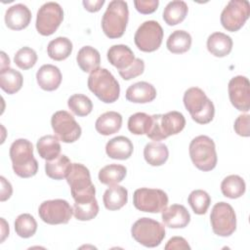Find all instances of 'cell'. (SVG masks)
<instances>
[{
  "label": "cell",
  "mask_w": 250,
  "mask_h": 250,
  "mask_svg": "<svg viewBox=\"0 0 250 250\" xmlns=\"http://www.w3.org/2000/svg\"><path fill=\"white\" fill-rule=\"evenodd\" d=\"M127 169L120 164H109L102 168L99 172V180L106 186H114L122 182L126 177Z\"/></svg>",
  "instance_id": "obj_35"
},
{
  "label": "cell",
  "mask_w": 250,
  "mask_h": 250,
  "mask_svg": "<svg viewBox=\"0 0 250 250\" xmlns=\"http://www.w3.org/2000/svg\"><path fill=\"white\" fill-rule=\"evenodd\" d=\"M133 204L142 212L159 213L167 207L168 195L159 188H141L133 194Z\"/></svg>",
  "instance_id": "obj_9"
},
{
  "label": "cell",
  "mask_w": 250,
  "mask_h": 250,
  "mask_svg": "<svg viewBox=\"0 0 250 250\" xmlns=\"http://www.w3.org/2000/svg\"><path fill=\"white\" fill-rule=\"evenodd\" d=\"M250 115L249 114H241L239 115L233 124V129L235 133L241 137H249L250 136Z\"/></svg>",
  "instance_id": "obj_43"
},
{
  "label": "cell",
  "mask_w": 250,
  "mask_h": 250,
  "mask_svg": "<svg viewBox=\"0 0 250 250\" xmlns=\"http://www.w3.org/2000/svg\"><path fill=\"white\" fill-rule=\"evenodd\" d=\"M188 12V5L185 1L174 0L169 2L163 11V20L168 25L181 23Z\"/></svg>",
  "instance_id": "obj_29"
},
{
  "label": "cell",
  "mask_w": 250,
  "mask_h": 250,
  "mask_svg": "<svg viewBox=\"0 0 250 250\" xmlns=\"http://www.w3.org/2000/svg\"><path fill=\"white\" fill-rule=\"evenodd\" d=\"M122 126V116L116 111H106L100 115L95 123L98 133L104 136H109L117 133Z\"/></svg>",
  "instance_id": "obj_23"
},
{
  "label": "cell",
  "mask_w": 250,
  "mask_h": 250,
  "mask_svg": "<svg viewBox=\"0 0 250 250\" xmlns=\"http://www.w3.org/2000/svg\"><path fill=\"white\" fill-rule=\"evenodd\" d=\"M62 72L53 64H43L36 72L39 87L45 91H55L62 83Z\"/></svg>",
  "instance_id": "obj_18"
},
{
  "label": "cell",
  "mask_w": 250,
  "mask_h": 250,
  "mask_svg": "<svg viewBox=\"0 0 250 250\" xmlns=\"http://www.w3.org/2000/svg\"><path fill=\"white\" fill-rule=\"evenodd\" d=\"M232 39L223 32H214L207 39V49L215 57L228 56L232 49Z\"/></svg>",
  "instance_id": "obj_24"
},
{
  "label": "cell",
  "mask_w": 250,
  "mask_h": 250,
  "mask_svg": "<svg viewBox=\"0 0 250 250\" xmlns=\"http://www.w3.org/2000/svg\"><path fill=\"white\" fill-rule=\"evenodd\" d=\"M134 5L136 10L144 15L151 14L156 11L159 1L158 0H135Z\"/></svg>",
  "instance_id": "obj_44"
},
{
  "label": "cell",
  "mask_w": 250,
  "mask_h": 250,
  "mask_svg": "<svg viewBox=\"0 0 250 250\" xmlns=\"http://www.w3.org/2000/svg\"><path fill=\"white\" fill-rule=\"evenodd\" d=\"M163 39V29L156 21H146L137 29L134 41L139 50L146 53L156 51Z\"/></svg>",
  "instance_id": "obj_11"
},
{
  "label": "cell",
  "mask_w": 250,
  "mask_h": 250,
  "mask_svg": "<svg viewBox=\"0 0 250 250\" xmlns=\"http://www.w3.org/2000/svg\"><path fill=\"white\" fill-rule=\"evenodd\" d=\"M108 62L118 69V71L125 70L132 65L135 61L133 51L127 45L118 44L111 46L107 51Z\"/></svg>",
  "instance_id": "obj_19"
},
{
  "label": "cell",
  "mask_w": 250,
  "mask_h": 250,
  "mask_svg": "<svg viewBox=\"0 0 250 250\" xmlns=\"http://www.w3.org/2000/svg\"><path fill=\"white\" fill-rule=\"evenodd\" d=\"M128 20L127 2L123 0L110 1L102 18V29L108 38H119L126 30Z\"/></svg>",
  "instance_id": "obj_4"
},
{
  "label": "cell",
  "mask_w": 250,
  "mask_h": 250,
  "mask_svg": "<svg viewBox=\"0 0 250 250\" xmlns=\"http://www.w3.org/2000/svg\"><path fill=\"white\" fill-rule=\"evenodd\" d=\"M189 156L197 169L204 172L213 170L218 161L214 141L205 135L195 137L189 144Z\"/></svg>",
  "instance_id": "obj_6"
},
{
  "label": "cell",
  "mask_w": 250,
  "mask_h": 250,
  "mask_svg": "<svg viewBox=\"0 0 250 250\" xmlns=\"http://www.w3.org/2000/svg\"><path fill=\"white\" fill-rule=\"evenodd\" d=\"M131 234L133 238L145 247H156L165 237V228L159 222L150 218H140L132 228Z\"/></svg>",
  "instance_id": "obj_7"
},
{
  "label": "cell",
  "mask_w": 250,
  "mask_h": 250,
  "mask_svg": "<svg viewBox=\"0 0 250 250\" xmlns=\"http://www.w3.org/2000/svg\"><path fill=\"white\" fill-rule=\"evenodd\" d=\"M31 21V12L23 4H15L5 13V23L12 30H21L28 26Z\"/></svg>",
  "instance_id": "obj_16"
},
{
  "label": "cell",
  "mask_w": 250,
  "mask_h": 250,
  "mask_svg": "<svg viewBox=\"0 0 250 250\" xmlns=\"http://www.w3.org/2000/svg\"><path fill=\"white\" fill-rule=\"evenodd\" d=\"M126 100L135 104H146L156 98V89L148 82L141 81L129 86L126 90Z\"/></svg>",
  "instance_id": "obj_20"
},
{
  "label": "cell",
  "mask_w": 250,
  "mask_h": 250,
  "mask_svg": "<svg viewBox=\"0 0 250 250\" xmlns=\"http://www.w3.org/2000/svg\"><path fill=\"white\" fill-rule=\"evenodd\" d=\"M69 109L77 116H86L91 113L93 109L92 101L85 95L74 94L69 97L67 101Z\"/></svg>",
  "instance_id": "obj_39"
},
{
  "label": "cell",
  "mask_w": 250,
  "mask_h": 250,
  "mask_svg": "<svg viewBox=\"0 0 250 250\" xmlns=\"http://www.w3.org/2000/svg\"><path fill=\"white\" fill-rule=\"evenodd\" d=\"M16 233L22 238H29L37 230V222L34 217L28 213L21 214L15 221Z\"/></svg>",
  "instance_id": "obj_36"
},
{
  "label": "cell",
  "mask_w": 250,
  "mask_h": 250,
  "mask_svg": "<svg viewBox=\"0 0 250 250\" xmlns=\"http://www.w3.org/2000/svg\"><path fill=\"white\" fill-rule=\"evenodd\" d=\"M165 249H190V246L184 237L174 236L168 240L167 244L165 245Z\"/></svg>",
  "instance_id": "obj_45"
},
{
  "label": "cell",
  "mask_w": 250,
  "mask_h": 250,
  "mask_svg": "<svg viewBox=\"0 0 250 250\" xmlns=\"http://www.w3.org/2000/svg\"><path fill=\"white\" fill-rule=\"evenodd\" d=\"M23 83L22 75L20 71L8 67L0 70V87L9 95L19 92Z\"/></svg>",
  "instance_id": "obj_30"
},
{
  "label": "cell",
  "mask_w": 250,
  "mask_h": 250,
  "mask_svg": "<svg viewBox=\"0 0 250 250\" xmlns=\"http://www.w3.org/2000/svg\"><path fill=\"white\" fill-rule=\"evenodd\" d=\"M0 181H1L0 200L3 202L11 197V195L13 193V188H12V185L10 184V182L7 181L3 176L0 177Z\"/></svg>",
  "instance_id": "obj_46"
},
{
  "label": "cell",
  "mask_w": 250,
  "mask_h": 250,
  "mask_svg": "<svg viewBox=\"0 0 250 250\" xmlns=\"http://www.w3.org/2000/svg\"><path fill=\"white\" fill-rule=\"evenodd\" d=\"M104 205L107 210L115 211L121 209L128 201V190L118 185L110 186L104 193Z\"/></svg>",
  "instance_id": "obj_25"
},
{
  "label": "cell",
  "mask_w": 250,
  "mask_h": 250,
  "mask_svg": "<svg viewBox=\"0 0 250 250\" xmlns=\"http://www.w3.org/2000/svg\"><path fill=\"white\" fill-rule=\"evenodd\" d=\"M8 67H10V59L5 54V52H1V69L0 70Z\"/></svg>",
  "instance_id": "obj_49"
},
{
  "label": "cell",
  "mask_w": 250,
  "mask_h": 250,
  "mask_svg": "<svg viewBox=\"0 0 250 250\" xmlns=\"http://www.w3.org/2000/svg\"><path fill=\"white\" fill-rule=\"evenodd\" d=\"M39 155L45 160H53L61 153V144L59 138L53 135L41 137L36 144Z\"/></svg>",
  "instance_id": "obj_31"
},
{
  "label": "cell",
  "mask_w": 250,
  "mask_h": 250,
  "mask_svg": "<svg viewBox=\"0 0 250 250\" xmlns=\"http://www.w3.org/2000/svg\"><path fill=\"white\" fill-rule=\"evenodd\" d=\"M145 70V62L143 60L137 58L135 59L134 62L132 63V65L130 67H128L125 70H121L118 71L120 76L124 79V80H131L141 74H143Z\"/></svg>",
  "instance_id": "obj_42"
},
{
  "label": "cell",
  "mask_w": 250,
  "mask_h": 250,
  "mask_svg": "<svg viewBox=\"0 0 250 250\" xmlns=\"http://www.w3.org/2000/svg\"><path fill=\"white\" fill-rule=\"evenodd\" d=\"M65 179L74 202L82 203L96 198V188L92 183L90 171L83 164L72 163Z\"/></svg>",
  "instance_id": "obj_5"
},
{
  "label": "cell",
  "mask_w": 250,
  "mask_h": 250,
  "mask_svg": "<svg viewBox=\"0 0 250 250\" xmlns=\"http://www.w3.org/2000/svg\"><path fill=\"white\" fill-rule=\"evenodd\" d=\"M38 214L40 219L46 224H67L73 214V209L64 199H52L40 204Z\"/></svg>",
  "instance_id": "obj_14"
},
{
  "label": "cell",
  "mask_w": 250,
  "mask_h": 250,
  "mask_svg": "<svg viewBox=\"0 0 250 250\" xmlns=\"http://www.w3.org/2000/svg\"><path fill=\"white\" fill-rule=\"evenodd\" d=\"M245 182L238 175H229L226 177L221 184V190L224 196L231 199L242 196L245 192Z\"/></svg>",
  "instance_id": "obj_34"
},
{
  "label": "cell",
  "mask_w": 250,
  "mask_h": 250,
  "mask_svg": "<svg viewBox=\"0 0 250 250\" xmlns=\"http://www.w3.org/2000/svg\"><path fill=\"white\" fill-rule=\"evenodd\" d=\"M1 239L0 242H3L5 240V238L9 235V226L7 224V222L5 221L4 218H1Z\"/></svg>",
  "instance_id": "obj_48"
},
{
  "label": "cell",
  "mask_w": 250,
  "mask_h": 250,
  "mask_svg": "<svg viewBox=\"0 0 250 250\" xmlns=\"http://www.w3.org/2000/svg\"><path fill=\"white\" fill-rule=\"evenodd\" d=\"M163 223L171 229L186 228L190 222V215L187 208L181 204H173L162 211Z\"/></svg>",
  "instance_id": "obj_17"
},
{
  "label": "cell",
  "mask_w": 250,
  "mask_h": 250,
  "mask_svg": "<svg viewBox=\"0 0 250 250\" xmlns=\"http://www.w3.org/2000/svg\"><path fill=\"white\" fill-rule=\"evenodd\" d=\"M14 62L21 69L26 70L33 67L36 63L37 54L32 48L22 47L15 54Z\"/></svg>",
  "instance_id": "obj_41"
},
{
  "label": "cell",
  "mask_w": 250,
  "mask_h": 250,
  "mask_svg": "<svg viewBox=\"0 0 250 250\" xmlns=\"http://www.w3.org/2000/svg\"><path fill=\"white\" fill-rule=\"evenodd\" d=\"M88 88L100 101L105 104L116 102L120 94L119 83L106 68L99 67L90 73Z\"/></svg>",
  "instance_id": "obj_3"
},
{
  "label": "cell",
  "mask_w": 250,
  "mask_h": 250,
  "mask_svg": "<svg viewBox=\"0 0 250 250\" xmlns=\"http://www.w3.org/2000/svg\"><path fill=\"white\" fill-rule=\"evenodd\" d=\"M186 125V118L180 111H169L165 114H161L160 117V129L164 139L172 135L179 134Z\"/></svg>",
  "instance_id": "obj_22"
},
{
  "label": "cell",
  "mask_w": 250,
  "mask_h": 250,
  "mask_svg": "<svg viewBox=\"0 0 250 250\" xmlns=\"http://www.w3.org/2000/svg\"><path fill=\"white\" fill-rule=\"evenodd\" d=\"M183 102L186 109L196 123L207 124L213 120L215 106L200 88H188L184 94Z\"/></svg>",
  "instance_id": "obj_2"
},
{
  "label": "cell",
  "mask_w": 250,
  "mask_h": 250,
  "mask_svg": "<svg viewBox=\"0 0 250 250\" xmlns=\"http://www.w3.org/2000/svg\"><path fill=\"white\" fill-rule=\"evenodd\" d=\"M13 170L21 178H30L38 171V162L33 155V146L26 139H18L10 146Z\"/></svg>",
  "instance_id": "obj_1"
},
{
  "label": "cell",
  "mask_w": 250,
  "mask_h": 250,
  "mask_svg": "<svg viewBox=\"0 0 250 250\" xmlns=\"http://www.w3.org/2000/svg\"><path fill=\"white\" fill-rule=\"evenodd\" d=\"M85 10L91 13H95L101 10V8L104 4V0H84L82 2Z\"/></svg>",
  "instance_id": "obj_47"
},
{
  "label": "cell",
  "mask_w": 250,
  "mask_h": 250,
  "mask_svg": "<svg viewBox=\"0 0 250 250\" xmlns=\"http://www.w3.org/2000/svg\"><path fill=\"white\" fill-rule=\"evenodd\" d=\"M99 213V204L96 198L82 203L74 202L73 215L79 221H90Z\"/></svg>",
  "instance_id": "obj_40"
},
{
  "label": "cell",
  "mask_w": 250,
  "mask_h": 250,
  "mask_svg": "<svg viewBox=\"0 0 250 250\" xmlns=\"http://www.w3.org/2000/svg\"><path fill=\"white\" fill-rule=\"evenodd\" d=\"M191 46V36L188 31H173L166 42L167 49L173 54H183L188 52Z\"/></svg>",
  "instance_id": "obj_33"
},
{
  "label": "cell",
  "mask_w": 250,
  "mask_h": 250,
  "mask_svg": "<svg viewBox=\"0 0 250 250\" xmlns=\"http://www.w3.org/2000/svg\"><path fill=\"white\" fill-rule=\"evenodd\" d=\"M133 144L129 138L124 136H117L106 143L105 152L107 156L112 159L125 160L133 153Z\"/></svg>",
  "instance_id": "obj_21"
},
{
  "label": "cell",
  "mask_w": 250,
  "mask_h": 250,
  "mask_svg": "<svg viewBox=\"0 0 250 250\" xmlns=\"http://www.w3.org/2000/svg\"><path fill=\"white\" fill-rule=\"evenodd\" d=\"M211 227L215 234L223 237L231 235L236 229V215L227 202L216 203L210 214Z\"/></svg>",
  "instance_id": "obj_8"
},
{
  "label": "cell",
  "mask_w": 250,
  "mask_h": 250,
  "mask_svg": "<svg viewBox=\"0 0 250 250\" xmlns=\"http://www.w3.org/2000/svg\"><path fill=\"white\" fill-rule=\"evenodd\" d=\"M188 202L195 214L203 215L207 212L210 206L211 197L205 190L195 189L189 193Z\"/></svg>",
  "instance_id": "obj_38"
},
{
  "label": "cell",
  "mask_w": 250,
  "mask_h": 250,
  "mask_svg": "<svg viewBox=\"0 0 250 250\" xmlns=\"http://www.w3.org/2000/svg\"><path fill=\"white\" fill-rule=\"evenodd\" d=\"M169 156V150L165 144L159 142H151L146 145L144 148V157L151 166L163 165Z\"/></svg>",
  "instance_id": "obj_27"
},
{
  "label": "cell",
  "mask_w": 250,
  "mask_h": 250,
  "mask_svg": "<svg viewBox=\"0 0 250 250\" xmlns=\"http://www.w3.org/2000/svg\"><path fill=\"white\" fill-rule=\"evenodd\" d=\"M63 20V11L60 4L47 2L37 11L36 29L43 36L52 35L61 25Z\"/></svg>",
  "instance_id": "obj_12"
},
{
  "label": "cell",
  "mask_w": 250,
  "mask_h": 250,
  "mask_svg": "<svg viewBox=\"0 0 250 250\" xmlns=\"http://www.w3.org/2000/svg\"><path fill=\"white\" fill-rule=\"evenodd\" d=\"M247 77L237 75L232 77L228 86L229 97L231 104L239 111L247 112L250 108V90Z\"/></svg>",
  "instance_id": "obj_15"
},
{
  "label": "cell",
  "mask_w": 250,
  "mask_h": 250,
  "mask_svg": "<svg viewBox=\"0 0 250 250\" xmlns=\"http://www.w3.org/2000/svg\"><path fill=\"white\" fill-rule=\"evenodd\" d=\"M78 66L84 72H93L98 69L101 63V56L97 49L91 46L82 47L76 56Z\"/></svg>",
  "instance_id": "obj_26"
},
{
  "label": "cell",
  "mask_w": 250,
  "mask_h": 250,
  "mask_svg": "<svg viewBox=\"0 0 250 250\" xmlns=\"http://www.w3.org/2000/svg\"><path fill=\"white\" fill-rule=\"evenodd\" d=\"M51 125L55 135L63 143H74L82 133L81 127L73 115L65 110L56 111L52 115Z\"/></svg>",
  "instance_id": "obj_13"
},
{
  "label": "cell",
  "mask_w": 250,
  "mask_h": 250,
  "mask_svg": "<svg viewBox=\"0 0 250 250\" xmlns=\"http://www.w3.org/2000/svg\"><path fill=\"white\" fill-rule=\"evenodd\" d=\"M151 115L145 112H137L129 117L128 130L134 135H146L151 127Z\"/></svg>",
  "instance_id": "obj_37"
},
{
  "label": "cell",
  "mask_w": 250,
  "mask_h": 250,
  "mask_svg": "<svg viewBox=\"0 0 250 250\" xmlns=\"http://www.w3.org/2000/svg\"><path fill=\"white\" fill-rule=\"evenodd\" d=\"M250 16V4L247 0H230L221 13V23L230 32L239 30Z\"/></svg>",
  "instance_id": "obj_10"
},
{
  "label": "cell",
  "mask_w": 250,
  "mask_h": 250,
  "mask_svg": "<svg viewBox=\"0 0 250 250\" xmlns=\"http://www.w3.org/2000/svg\"><path fill=\"white\" fill-rule=\"evenodd\" d=\"M72 43L67 37H57L49 42L47 47L48 56L54 61H63L72 52Z\"/></svg>",
  "instance_id": "obj_32"
},
{
  "label": "cell",
  "mask_w": 250,
  "mask_h": 250,
  "mask_svg": "<svg viewBox=\"0 0 250 250\" xmlns=\"http://www.w3.org/2000/svg\"><path fill=\"white\" fill-rule=\"evenodd\" d=\"M71 162L69 158L64 154H60L57 158L53 160H46L45 163V172L46 175L54 180H62L66 178L70 167Z\"/></svg>",
  "instance_id": "obj_28"
}]
</instances>
